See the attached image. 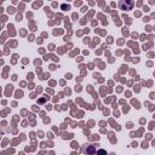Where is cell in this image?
<instances>
[{"label":"cell","instance_id":"1","mask_svg":"<svg viewBox=\"0 0 155 155\" xmlns=\"http://www.w3.org/2000/svg\"><path fill=\"white\" fill-rule=\"evenodd\" d=\"M132 6H133V3H132V1H127V3L120 1V3H119V7H120L121 10H131Z\"/></svg>","mask_w":155,"mask_h":155},{"label":"cell","instance_id":"2","mask_svg":"<svg viewBox=\"0 0 155 155\" xmlns=\"http://www.w3.org/2000/svg\"><path fill=\"white\" fill-rule=\"evenodd\" d=\"M84 151L86 153V154H94L95 153V145H92V144H88L85 149H84Z\"/></svg>","mask_w":155,"mask_h":155},{"label":"cell","instance_id":"3","mask_svg":"<svg viewBox=\"0 0 155 155\" xmlns=\"http://www.w3.org/2000/svg\"><path fill=\"white\" fill-rule=\"evenodd\" d=\"M98 155H107V153H105L104 150H99V151H98Z\"/></svg>","mask_w":155,"mask_h":155}]
</instances>
